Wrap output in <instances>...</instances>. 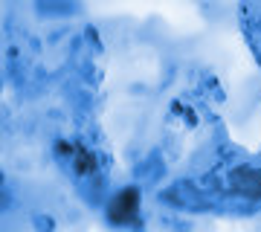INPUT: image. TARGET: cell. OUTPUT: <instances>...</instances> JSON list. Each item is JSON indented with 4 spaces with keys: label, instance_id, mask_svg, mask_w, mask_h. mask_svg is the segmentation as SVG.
Instances as JSON below:
<instances>
[{
    "label": "cell",
    "instance_id": "1",
    "mask_svg": "<svg viewBox=\"0 0 261 232\" xmlns=\"http://www.w3.org/2000/svg\"><path fill=\"white\" fill-rule=\"evenodd\" d=\"M137 203H140L137 189H125V192H119V195L113 197L111 209H108L111 221H113V223H128L130 218L137 215Z\"/></svg>",
    "mask_w": 261,
    "mask_h": 232
}]
</instances>
